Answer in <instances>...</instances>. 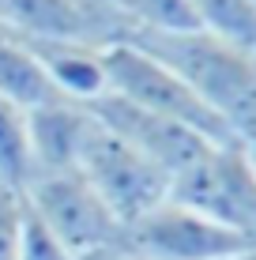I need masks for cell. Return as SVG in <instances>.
Masks as SVG:
<instances>
[{
  "mask_svg": "<svg viewBox=\"0 0 256 260\" xmlns=\"http://www.w3.org/2000/svg\"><path fill=\"white\" fill-rule=\"evenodd\" d=\"M76 170L105 200V208L121 219V226L136 222L139 215H147L170 196V177L136 147H128L117 132H109L98 117L83 140Z\"/></svg>",
  "mask_w": 256,
  "mask_h": 260,
  "instance_id": "4",
  "label": "cell"
},
{
  "mask_svg": "<svg viewBox=\"0 0 256 260\" xmlns=\"http://www.w3.org/2000/svg\"><path fill=\"white\" fill-rule=\"evenodd\" d=\"M125 19L128 38L132 34H173V30H196L189 0H105Z\"/></svg>",
  "mask_w": 256,
  "mask_h": 260,
  "instance_id": "14",
  "label": "cell"
},
{
  "mask_svg": "<svg viewBox=\"0 0 256 260\" xmlns=\"http://www.w3.org/2000/svg\"><path fill=\"white\" fill-rule=\"evenodd\" d=\"M91 124H94L91 106L68 102V98H53V102L38 106V110H26V136H30L34 177L76 170Z\"/></svg>",
  "mask_w": 256,
  "mask_h": 260,
  "instance_id": "9",
  "label": "cell"
},
{
  "mask_svg": "<svg viewBox=\"0 0 256 260\" xmlns=\"http://www.w3.org/2000/svg\"><path fill=\"white\" fill-rule=\"evenodd\" d=\"M23 234V192L0 185V260H19Z\"/></svg>",
  "mask_w": 256,
  "mask_h": 260,
  "instance_id": "16",
  "label": "cell"
},
{
  "mask_svg": "<svg viewBox=\"0 0 256 260\" xmlns=\"http://www.w3.org/2000/svg\"><path fill=\"white\" fill-rule=\"evenodd\" d=\"M0 98L23 106V110H38V106L60 98L53 91L49 76L42 72L38 57L8 30H0Z\"/></svg>",
  "mask_w": 256,
  "mask_h": 260,
  "instance_id": "11",
  "label": "cell"
},
{
  "mask_svg": "<svg viewBox=\"0 0 256 260\" xmlns=\"http://www.w3.org/2000/svg\"><path fill=\"white\" fill-rule=\"evenodd\" d=\"M0 30L19 42H87L117 46L128 26L105 0H0Z\"/></svg>",
  "mask_w": 256,
  "mask_h": 260,
  "instance_id": "7",
  "label": "cell"
},
{
  "mask_svg": "<svg viewBox=\"0 0 256 260\" xmlns=\"http://www.w3.org/2000/svg\"><path fill=\"white\" fill-rule=\"evenodd\" d=\"M223 260H256V249H249V253H237V256H223Z\"/></svg>",
  "mask_w": 256,
  "mask_h": 260,
  "instance_id": "19",
  "label": "cell"
},
{
  "mask_svg": "<svg viewBox=\"0 0 256 260\" xmlns=\"http://www.w3.org/2000/svg\"><path fill=\"white\" fill-rule=\"evenodd\" d=\"M125 42H136L170 64L226 124L234 143L256 140V49L223 42L200 26L173 34H132Z\"/></svg>",
  "mask_w": 256,
  "mask_h": 260,
  "instance_id": "1",
  "label": "cell"
},
{
  "mask_svg": "<svg viewBox=\"0 0 256 260\" xmlns=\"http://www.w3.org/2000/svg\"><path fill=\"white\" fill-rule=\"evenodd\" d=\"M91 113L109 132H117L128 147H136L143 158H151L170 181L181 170H189L211 143H215V140H207V136H200V132L177 124V121H166V117H158V113L139 110V106H132L117 94H102L98 102H91Z\"/></svg>",
  "mask_w": 256,
  "mask_h": 260,
  "instance_id": "8",
  "label": "cell"
},
{
  "mask_svg": "<svg viewBox=\"0 0 256 260\" xmlns=\"http://www.w3.org/2000/svg\"><path fill=\"white\" fill-rule=\"evenodd\" d=\"M34 177L30 136H26V110L0 98V185L23 192Z\"/></svg>",
  "mask_w": 256,
  "mask_h": 260,
  "instance_id": "12",
  "label": "cell"
},
{
  "mask_svg": "<svg viewBox=\"0 0 256 260\" xmlns=\"http://www.w3.org/2000/svg\"><path fill=\"white\" fill-rule=\"evenodd\" d=\"M38 57L53 91L68 102L91 106L109 91L105 83V49L87 42H23Z\"/></svg>",
  "mask_w": 256,
  "mask_h": 260,
  "instance_id": "10",
  "label": "cell"
},
{
  "mask_svg": "<svg viewBox=\"0 0 256 260\" xmlns=\"http://www.w3.org/2000/svg\"><path fill=\"white\" fill-rule=\"evenodd\" d=\"M79 260H136V256H132L125 245H109V249H94V253H87Z\"/></svg>",
  "mask_w": 256,
  "mask_h": 260,
  "instance_id": "17",
  "label": "cell"
},
{
  "mask_svg": "<svg viewBox=\"0 0 256 260\" xmlns=\"http://www.w3.org/2000/svg\"><path fill=\"white\" fill-rule=\"evenodd\" d=\"M170 196L256 249V170L241 143H211L170 181Z\"/></svg>",
  "mask_w": 256,
  "mask_h": 260,
  "instance_id": "3",
  "label": "cell"
},
{
  "mask_svg": "<svg viewBox=\"0 0 256 260\" xmlns=\"http://www.w3.org/2000/svg\"><path fill=\"white\" fill-rule=\"evenodd\" d=\"M121 245L136 260H223L252 249L249 241L211 222L207 215L185 208L173 196H166L158 208L128 222Z\"/></svg>",
  "mask_w": 256,
  "mask_h": 260,
  "instance_id": "6",
  "label": "cell"
},
{
  "mask_svg": "<svg viewBox=\"0 0 256 260\" xmlns=\"http://www.w3.org/2000/svg\"><path fill=\"white\" fill-rule=\"evenodd\" d=\"M23 204L30 215L49 230L64 249L76 256H87L94 249L121 245V219L105 208V200L87 185L79 170H60V174H38L23 189Z\"/></svg>",
  "mask_w": 256,
  "mask_h": 260,
  "instance_id": "5",
  "label": "cell"
},
{
  "mask_svg": "<svg viewBox=\"0 0 256 260\" xmlns=\"http://www.w3.org/2000/svg\"><path fill=\"white\" fill-rule=\"evenodd\" d=\"M241 151H245V155H249V162H252V170H256V140L241 143Z\"/></svg>",
  "mask_w": 256,
  "mask_h": 260,
  "instance_id": "18",
  "label": "cell"
},
{
  "mask_svg": "<svg viewBox=\"0 0 256 260\" xmlns=\"http://www.w3.org/2000/svg\"><path fill=\"white\" fill-rule=\"evenodd\" d=\"M105 83H109L105 94H117L147 113L177 121L215 143H230L226 124L204 106V98L192 91L170 64H162L147 49H139L136 42H117V46L105 49Z\"/></svg>",
  "mask_w": 256,
  "mask_h": 260,
  "instance_id": "2",
  "label": "cell"
},
{
  "mask_svg": "<svg viewBox=\"0 0 256 260\" xmlns=\"http://www.w3.org/2000/svg\"><path fill=\"white\" fill-rule=\"evenodd\" d=\"M200 30L256 49V0H189Z\"/></svg>",
  "mask_w": 256,
  "mask_h": 260,
  "instance_id": "13",
  "label": "cell"
},
{
  "mask_svg": "<svg viewBox=\"0 0 256 260\" xmlns=\"http://www.w3.org/2000/svg\"><path fill=\"white\" fill-rule=\"evenodd\" d=\"M19 260H79L72 249H64L57 238L30 215L23 204V234H19Z\"/></svg>",
  "mask_w": 256,
  "mask_h": 260,
  "instance_id": "15",
  "label": "cell"
}]
</instances>
